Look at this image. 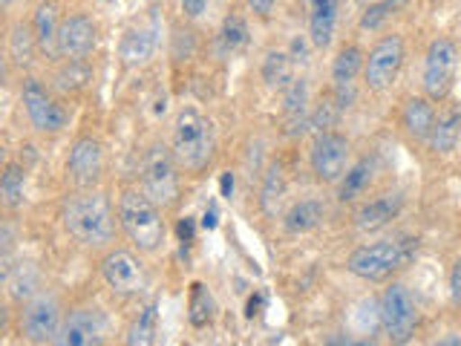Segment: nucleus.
I'll use <instances>...</instances> for the list:
<instances>
[{
	"label": "nucleus",
	"instance_id": "nucleus-1",
	"mask_svg": "<svg viewBox=\"0 0 461 346\" xmlns=\"http://www.w3.org/2000/svg\"><path fill=\"white\" fill-rule=\"evenodd\" d=\"M64 225L86 249H104L115 234L110 199L101 191H93V187L72 194L64 205Z\"/></svg>",
	"mask_w": 461,
	"mask_h": 346
},
{
	"label": "nucleus",
	"instance_id": "nucleus-2",
	"mask_svg": "<svg viewBox=\"0 0 461 346\" xmlns=\"http://www.w3.org/2000/svg\"><path fill=\"white\" fill-rule=\"evenodd\" d=\"M216 148L213 124L208 115H202L196 107H182L173 122V141L170 150L176 156V162L187 173H199L211 165Z\"/></svg>",
	"mask_w": 461,
	"mask_h": 346
},
{
	"label": "nucleus",
	"instance_id": "nucleus-3",
	"mask_svg": "<svg viewBox=\"0 0 461 346\" xmlns=\"http://www.w3.org/2000/svg\"><path fill=\"white\" fill-rule=\"evenodd\" d=\"M415 254L418 240H381L355 249L346 260V269L366 283H386L395 271L407 269Z\"/></svg>",
	"mask_w": 461,
	"mask_h": 346
},
{
	"label": "nucleus",
	"instance_id": "nucleus-4",
	"mask_svg": "<svg viewBox=\"0 0 461 346\" xmlns=\"http://www.w3.org/2000/svg\"><path fill=\"white\" fill-rule=\"evenodd\" d=\"M119 223L130 242L141 251H158L165 245V220H162V205L144 194L130 187L119 199Z\"/></svg>",
	"mask_w": 461,
	"mask_h": 346
},
{
	"label": "nucleus",
	"instance_id": "nucleus-5",
	"mask_svg": "<svg viewBox=\"0 0 461 346\" xmlns=\"http://www.w3.org/2000/svg\"><path fill=\"white\" fill-rule=\"evenodd\" d=\"M458 64H461V47L456 38L441 35L436 41H429L424 55V72H421L424 96H429L432 101L450 98L458 76Z\"/></svg>",
	"mask_w": 461,
	"mask_h": 346
},
{
	"label": "nucleus",
	"instance_id": "nucleus-6",
	"mask_svg": "<svg viewBox=\"0 0 461 346\" xmlns=\"http://www.w3.org/2000/svg\"><path fill=\"white\" fill-rule=\"evenodd\" d=\"M141 191L148 194L156 205H173L179 199V162L170 148L162 141L150 144L141 159Z\"/></svg>",
	"mask_w": 461,
	"mask_h": 346
},
{
	"label": "nucleus",
	"instance_id": "nucleus-7",
	"mask_svg": "<svg viewBox=\"0 0 461 346\" xmlns=\"http://www.w3.org/2000/svg\"><path fill=\"white\" fill-rule=\"evenodd\" d=\"M378 321L386 341L393 343H410L415 338L418 329V306L410 295V288L403 283H389L384 288L381 297V309H378Z\"/></svg>",
	"mask_w": 461,
	"mask_h": 346
},
{
	"label": "nucleus",
	"instance_id": "nucleus-8",
	"mask_svg": "<svg viewBox=\"0 0 461 346\" xmlns=\"http://www.w3.org/2000/svg\"><path fill=\"white\" fill-rule=\"evenodd\" d=\"M403 58H407V43H403L401 35H384L375 43L364 64V81L372 93H384L398 81Z\"/></svg>",
	"mask_w": 461,
	"mask_h": 346
},
{
	"label": "nucleus",
	"instance_id": "nucleus-9",
	"mask_svg": "<svg viewBox=\"0 0 461 346\" xmlns=\"http://www.w3.org/2000/svg\"><path fill=\"white\" fill-rule=\"evenodd\" d=\"M349 156H352V144L338 130H323L317 133L309 150V165L312 173L321 182H340L343 173L349 170Z\"/></svg>",
	"mask_w": 461,
	"mask_h": 346
},
{
	"label": "nucleus",
	"instance_id": "nucleus-10",
	"mask_svg": "<svg viewBox=\"0 0 461 346\" xmlns=\"http://www.w3.org/2000/svg\"><path fill=\"white\" fill-rule=\"evenodd\" d=\"M61 303L55 295L41 292L35 297L26 300V306L21 312V329L26 341L32 343H58L61 335Z\"/></svg>",
	"mask_w": 461,
	"mask_h": 346
},
{
	"label": "nucleus",
	"instance_id": "nucleus-11",
	"mask_svg": "<svg viewBox=\"0 0 461 346\" xmlns=\"http://www.w3.org/2000/svg\"><path fill=\"white\" fill-rule=\"evenodd\" d=\"M21 98H23V110L29 115V124H32L38 133H61L69 124V113L47 93V86L38 78L23 81Z\"/></svg>",
	"mask_w": 461,
	"mask_h": 346
},
{
	"label": "nucleus",
	"instance_id": "nucleus-12",
	"mask_svg": "<svg viewBox=\"0 0 461 346\" xmlns=\"http://www.w3.org/2000/svg\"><path fill=\"white\" fill-rule=\"evenodd\" d=\"M101 278L115 295H136L144 286V266L133 251L115 249L101 260Z\"/></svg>",
	"mask_w": 461,
	"mask_h": 346
},
{
	"label": "nucleus",
	"instance_id": "nucleus-13",
	"mask_svg": "<svg viewBox=\"0 0 461 346\" xmlns=\"http://www.w3.org/2000/svg\"><path fill=\"white\" fill-rule=\"evenodd\" d=\"M107 335V317L101 309H72L64 323H61V335H58V343L61 346H93L101 343Z\"/></svg>",
	"mask_w": 461,
	"mask_h": 346
},
{
	"label": "nucleus",
	"instance_id": "nucleus-14",
	"mask_svg": "<svg viewBox=\"0 0 461 346\" xmlns=\"http://www.w3.org/2000/svg\"><path fill=\"white\" fill-rule=\"evenodd\" d=\"M98 43V26L86 14H69L61 21L58 29V55H64L67 61H81Z\"/></svg>",
	"mask_w": 461,
	"mask_h": 346
},
{
	"label": "nucleus",
	"instance_id": "nucleus-15",
	"mask_svg": "<svg viewBox=\"0 0 461 346\" xmlns=\"http://www.w3.org/2000/svg\"><path fill=\"white\" fill-rule=\"evenodd\" d=\"M101 170H104V150H101V141L93 136H81L72 144L69 159H67V173L69 179L78 187H93L101 179Z\"/></svg>",
	"mask_w": 461,
	"mask_h": 346
},
{
	"label": "nucleus",
	"instance_id": "nucleus-16",
	"mask_svg": "<svg viewBox=\"0 0 461 346\" xmlns=\"http://www.w3.org/2000/svg\"><path fill=\"white\" fill-rule=\"evenodd\" d=\"M401 211H403V194L389 191V194H381V196L364 202V205L355 211V225H357V231H364V234H372V231L386 228Z\"/></svg>",
	"mask_w": 461,
	"mask_h": 346
},
{
	"label": "nucleus",
	"instance_id": "nucleus-17",
	"mask_svg": "<svg viewBox=\"0 0 461 346\" xmlns=\"http://www.w3.org/2000/svg\"><path fill=\"white\" fill-rule=\"evenodd\" d=\"M364 64H366V55L360 47H355V43H349V47H343L335 61H331V84H335V93H338V105L346 110L349 107V98H346V93L352 90L355 78L364 72Z\"/></svg>",
	"mask_w": 461,
	"mask_h": 346
},
{
	"label": "nucleus",
	"instance_id": "nucleus-18",
	"mask_svg": "<svg viewBox=\"0 0 461 346\" xmlns=\"http://www.w3.org/2000/svg\"><path fill=\"white\" fill-rule=\"evenodd\" d=\"M436 101L429 96H412L403 101V110H401V124L407 130V136L415 141H427L432 127H436Z\"/></svg>",
	"mask_w": 461,
	"mask_h": 346
},
{
	"label": "nucleus",
	"instance_id": "nucleus-19",
	"mask_svg": "<svg viewBox=\"0 0 461 346\" xmlns=\"http://www.w3.org/2000/svg\"><path fill=\"white\" fill-rule=\"evenodd\" d=\"M340 0H309V41L317 50H326L335 38Z\"/></svg>",
	"mask_w": 461,
	"mask_h": 346
},
{
	"label": "nucleus",
	"instance_id": "nucleus-20",
	"mask_svg": "<svg viewBox=\"0 0 461 346\" xmlns=\"http://www.w3.org/2000/svg\"><path fill=\"white\" fill-rule=\"evenodd\" d=\"M461 141V107L450 105L436 115V127L427 139V148L438 156H447L458 148Z\"/></svg>",
	"mask_w": 461,
	"mask_h": 346
},
{
	"label": "nucleus",
	"instance_id": "nucleus-21",
	"mask_svg": "<svg viewBox=\"0 0 461 346\" xmlns=\"http://www.w3.org/2000/svg\"><path fill=\"white\" fill-rule=\"evenodd\" d=\"M283 113H285V133L297 136L309 124V90L303 78H292L285 84L283 96Z\"/></svg>",
	"mask_w": 461,
	"mask_h": 346
},
{
	"label": "nucleus",
	"instance_id": "nucleus-22",
	"mask_svg": "<svg viewBox=\"0 0 461 346\" xmlns=\"http://www.w3.org/2000/svg\"><path fill=\"white\" fill-rule=\"evenodd\" d=\"M156 47H158V41L153 29H127L119 52L127 67H144L153 61Z\"/></svg>",
	"mask_w": 461,
	"mask_h": 346
},
{
	"label": "nucleus",
	"instance_id": "nucleus-23",
	"mask_svg": "<svg viewBox=\"0 0 461 346\" xmlns=\"http://www.w3.org/2000/svg\"><path fill=\"white\" fill-rule=\"evenodd\" d=\"M323 216H326V208L321 199H300L285 211L283 225L288 234H309V231H314L323 223Z\"/></svg>",
	"mask_w": 461,
	"mask_h": 346
},
{
	"label": "nucleus",
	"instance_id": "nucleus-24",
	"mask_svg": "<svg viewBox=\"0 0 461 346\" xmlns=\"http://www.w3.org/2000/svg\"><path fill=\"white\" fill-rule=\"evenodd\" d=\"M372 179H375V159H360V162H355L349 170L343 173L340 187H338V199L340 202L357 199L372 185Z\"/></svg>",
	"mask_w": 461,
	"mask_h": 346
},
{
	"label": "nucleus",
	"instance_id": "nucleus-25",
	"mask_svg": "<svg viewBox=\"0 0 461 346\" xmlns=\"http://www.w3.org/2000/svg\"><path fill=\"white\" fill-rule=\"evenodd\" d=\"M32 29H35V38H38V47L43 52H58V6L55 4H41L38 12H35V21H32Z\"/></svg>",
	"mask_w": 461,
	"mask_h": 346
},
{
	"label": "nucleus",
	"instance_id": "nucleus-26",
	"mask_svg": "<svg viewBox=\"0 0 461 346\" xmlns=\"http://www.w3.org/2000/svg\"><path fill=\"white\" fill-rule=\"evenodd\" d=\"M0 196H4V205L9 211L23 208V202H26V170L21 165L9 162L4 168V177H0Z\"/></svg>",
	"mask_w": 461,
	"mask_h": 346
},
{
	"label": "nucleus",
	"instance_id": "nucleus-27",
	"mask_svg": "<svg viewBox=\"0 0 461 346\" xmlns=\"http://www.w3.org/2000/svg\"><path fill=\"white\" fill-rule=\"evenodd\" d=\"M38 50V38H35V29L26 26V23H14L12 26V35H9V55L12 61L18 67H29L35 58Z\"/></svg>",
	"mask_w": 461,
	"mask_h": 346
},
{
	"label": "nucleus",
	"instance_id": "nucleus-28",
	"mask_svg": "<svg viewBox=\"0 0 461 346\" xmlns=\"http://www.w3.org/2000/svg\"><path fill=\"white\" fill-rule=\"evenodd\" d=\"M263 78L268 86H285L294 78V61L283 50H268L263 58Z\"/></svg>",
	"mask_w": 461,
	"mask_h": 346
},
{
	"label": "nucleus",
	"instance_id": "nucleus-29",
	"mask_svg": "<svg viewBox=\"0 0 461 346\" xmlns=\"http://www.w3.org/2000/svg\"><path fill=\"white\" fill-rule=\"evenodd\" d=\"M156 329H158V303H148L139 317L133 321L127 332V343H139V346H148L156 341Z\"/></svg>",
	"mask_w": 461,
	"mask_h": 346
},
{
	"label": "nucleus",
	"instance_id": "nucleus-30",
	"mask_svg": "<svg viewBox=\"0 0 461 346\" xmlns=\"http://www.w3.org/2000/svg\"><path fill=\"white\" fill-rule=\"evenodd\" d=\"M410 0H378V4H369L366 12L360 14V29L364 32H375V29H381L389 18H395V14L407 6Z\"/></svg>",
	"mask_w": 461,
	"mask_h": 346
},
{
	"label": "nucleus",
	"instance_id": "nucleus-31",
	"mask_svg": "<svg viewBox=\"0 0 461 346\" xmlns=\"http://www.w3.org/2000/svg\"><path fill=\"white\" fill-rule=\"evenodd\" d=\"M285 196V177H283V168L280 165H271L266 179H263V196H259V202H263V211L268 216H277V208L280 202Z\"/></svg>",
	"mask_w": 461,
	"mask_h": 346
},
{
	"label": "nucleus",
	"instance_id": "nucleus-32",
	"mask_svg": "<svg viewBox=\"0 0 461 346\" xmlns=\"http://www.w3.org/2000/svg\"><path fill=\"white\" fill-rule=\"evenodd\" d=\"M245 43H249V26H245L240 14H228L220 29V50L225 55H234L245 47Z\"/></svg>",
	"mask_w": 461,
	"mask_h": 346
},
{
	"label": "nucleus",
	"instance_id": "nucleus-33",
	"mask_svg": "<svg viewBox=\"0 0 461 346\" xmlns=\"http://www.w3.org/2000/svg\"><path fill=\"white\" fill-rule=\"evenodd\" d=\"M216 314V303H213V295L208 292L202 283H194L191 286V323L196 329L208 326Z\"/></svg>",
	"mask_w": 461,
	"mask_h": 346
},
{
	"label": "nucleus",
	"instance_id": "nucleus-34",
	"mask_svg": "<svg viewBox=\"0 0 461 346\" xmlns=\"http://www.w3.org/2000/svg\"><path fill=\"white\" fill-rule=\"evenodd\" d=\"M340 110L343 107L338 105V98H323L321 105H317V110L309 115V124L321 130V133H323V130H331L340 119Z\"/></svg>",
	"mask_w": 461,
	"mask_h": 346
},
{
	"label": "nucleus",
	"instance_id": "nucleus-35",
	"mask_svg": "<svg viewBox=\"0 0 461 346\" xmlns=\"http://www.w3.org/2000/svg\"><path fill=\"white\" fill-rule=\"evenodd\" d=\"M447 286H450V297L456 306H461V254L453 260L450 266V278H447Z\"/></svg>",
	"mask_w": 461,
	"mask_h": 346
},
{
	"label": "nucleus",
	"instance_id": "nucleus-36",
	"mask_svg": "<svg viewBox=\"0 0 461 346\" xmlns=\"http://www.w3.org/2000/svg\"><path fill=\"white\" fill-rule=\"evenodd\" d=\"M205 9H208V0H182V12L187 18H199Z\"/></svg>",
	"mask_w": 461,
	"mask_h": 346
},
{
	"label": "nucleus",
	"instance_id": "nucleus-37",
	"mask_svg": "<svg viewBox=\"0 0 461 346\" xmlns=\"http://www.w3.org/2000/svg\"><path fill=\"white\" fill-rule=\"evenodd\" d=\"M249 6L254 14H259V18H268V14L274 12V6H277V0H249Z\"/></svg>",
	"mask_w": 461,
	"mask_h": 346
},
{
	"label": "nucleus",
	"instance_id": "nucleus-38",
	"mask_svg": "<svg viewBox=\"0 0 461 346\" xmlns=\"http://www.w3.org/2000/svg\"><path fill=\"white\" fill-rule=\"evenodd\" d=\"M194 228H196V223L191 220V216H185V220L179 223V228H176L179 231V240L182 242H194Z\"/></svg>",
	"mask_w": 461,
	"mask_h": 346
},
{
	"label": "nucleus",
	"instance_id": "nucleus-39",
	"mask_svg": "<svg viewBox=\"0 0 461 346\" xmlns=\"http://www.w3.org/2000/svg\"><path fill=\"white\" fill-rule=\"evenodd\" d=\"M216 225H220V214H216V208L211 205L205 214H202V228H205V231H213Z\"/></svg>",
	"mask_w": 461,
	"mask_h": 346
},
{
	"label": "nucleus",
	"instance_id": "nucleus-40",
	"mask_svg": "<svg viewBox=\"0 0 461 346\" xmlns=\"http://www.w3.org/2000/svg\"><path fill=\"white\" fill-rule=\"evenodd\" d=\"M230 194H234V173H222V196L230 199Z\"/></svg>",
	"mask_w": 461,
	"mask_h": 346
},
{
	"label": "nucleus",
	"instance_id": "nucleus-41",
	"mask_svg": "<svg viewBox=\"0 0 461 346\" xmlns=\"http://www.w3.org/2000/svg\"><path fill=\"white\" fill-rule=\"evenodd\" d=\"M0 4H4V6L9 9V4H12V0H0Z\"/></svg>",
	"mask_w": 461,
	"mask_h": 346
},
{
	"label": "nucleus",
	"instance_id": "nucleus-42",
	"mask_svg": "<svg viewBox=\"0 0 461 346\" xmlns=\"http://www.w3.org/2000/svg\"><path fill=\"white\" fill-rule=\"evenodd\" d=\"M98 4H113V0H98Z\"/></svg>",
	"mask_w": 461,
	"mask_h": 346
},
{
	"label": "nucleus",
	"instance_id": "nucleus-43",
	"mask_svg": "<svg viewBox=\"0 0 461 346\" xmlns=\"http://www.w3.org/2000/svg\"><path fill=\"white\" fill-rule=\"evenodd\" d=\"M429 4H438V0H429Z\"/></svg>",
	"mask_w": 461,
	"mask_h": 346
}]
</instances>
